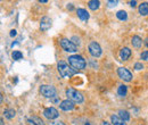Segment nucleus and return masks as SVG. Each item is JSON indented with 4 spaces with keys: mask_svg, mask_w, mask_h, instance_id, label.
I'll return each instance as SVG.
<instances>
[{
    "mask_svg": "<svg viewBox=\"0 0 148 125\" xmlns=\"http://www.w3.org/2000/svg\"><path fill=\"white\" fill-rule=\"evenodd\" d=\"M66 96H67V99L73 101V102H77V104H81L83 102V96L81 92L76 91L73 88H69L66 89Z\"/></svg>",
    "mask_w": 148,
    "mask_h": 125,
    "instance_id": "obj_3",
    "label": "nucleus"
},
{
    "mask_svg": "<svg viewBox=\"0 0 148 125\" xmlns=\"http://www.w3.org/2000/svg\"><path fill=\"white\" fill-rule=\"evenodd\" d=\"M59 107H60L62 110H64V111H70V110H72L74 108V102L71 101V100H69V99H66V100H63L60 102Z\"/></svg>",
    "mask_w": 148,
    "mask_h": 125,
    "instance_id": "obj_10",
    "label": "nucleus"
},
{
    "mask_svg": "<svg viewBox=\"0 0 148 125\" xmlns=\"http://www.w3.org/2000/svg\"><path fill=\"white\" fill-rule=\"evenodd\" d=\"M60 47L66 53H75L77 50V47L69 39H62L60 40Z\"/></svg>",
    "mask_w": 148,
    "mask_h": 125,
    "instance_id": "obj_5",
    "label": "nucleus"
},
{
    "mask_svg": "<svg viewBox=\"0 0 148 125\" xmlns=\"http://www.w3.org/2000/svg\"><path fill=\"white\" fill-rule=\"evenodd\" d=\"M100 125H113V124L108 123V122H106V121H104V122H101V123H100Z\"/></svg>",
    "mask_w": 148,
    "mask_h": 125,
    "instance_id": "obj_31",
    "label": "nucleus"
},
{
    "mask_svg": "<svg viewBox=\"0 0 148 125\" xmlns=\"http://www.w3.org/2000/svg\"><path fill=\"white\" fill-rule=\"evenodd\" d=\"M27 123H29V125H45L43 121H42L41 118L37 117V116L30 117V118L27 120Z\"/></svg>",
    "mask_w": 148,
    "mask_h": 125,
    "instance_id": "obj_15",
    "label": "nucleus"
},
{
    "mask_svg": "<svg viewBox=\"0 0 148 125\" xmlns=\"http://www.w3.org/2000/svg\"><path fill=\"white\" fill-rule=\"evenodd\" d=\"M119 117L122 120V121H129L130 120V114L127 111V110H119Z\"/></svg>",
    "mask_w": 148,
    "mask_h": 125,
    "instance_id": "obj_18",
    "label": "nucleus"
},
{
    "mask_svg": "<svg viewBox=\"0 0 148 125\" xmlns=\"http://www.w3.org/2000/svg\"><path fill=\"white\" fill-rule=\"evenodd\" d=\"M140 57H141V59H143V60H147L148 61V51H144V53H141Z\"/></svg>",
    "mask_w": 148,
    "mask_h": 125,
    "instance_id": "obj_26",
    "label": "nucleus"
},
{
    "mask_svg": "<svg viewBox=\"0 0 148 125\" xmlns=\"http://www.w3.org/2000/svg\"><path fill=\"white\" fill-rule=\"evenodd\" d=\"M88 49H89V53H90V55H91L92 57H96V58L100 57V56H101V54H103L101 47H100V46H99V43H97L96 41H91V42L89 43Z\"/></svg>",
    "mask_w": 148,
    "mask_h": 125,
    "instance_id": "obj_6",
    "label": "nucleus"
},
{
    "mask_svg": "<svg viewBox=\"0 0 148 125\" xmlns=\"http://www.w3.org/2000/svg\"><path fill=\"white\" fill-rule=\"evenodd\" d=\"M116 17L119 18L120 20H127L128 19V14L125 10H119L116 13Z\"/></svg>",
    "mask_w": 148,
    "mask_h": 125,
    "instance_id": "obj_21",
    "label": "nucleus"
},
{
    "mask_svg": "<svg viewBox=\"0 0 148 125\" xmlns=\"http://www.w3.org/2000/svg\"><path fill=\"white\" fill-rule=\"evenodd\" d=\"M39 2H42V3H46V2H47V0H40Z\"/></svg>",
    "mask_w": 148,
    "mask_h": 125,
    "instance_id": "obj_34",
    "label": "nucleus"
},
{
    "mask_svg": "<svg viewBox=\"0 0 148 125\" xmlns=\"http://www.w3.org/2000/svg\"><path fill=\"white\" fill-rule=\"evenodd\" d=\"M57 70L59 72V75H60L62 77H65V79H69V77L73 76L74 74L76 73L75 70L71 68V67H70L65 61H63V60L58 61V64H57Z\"/></svg>",
    "mask_w": 148,
    "mask_h": 125,
    "instance_id": "obj_1",
    "label": "nucleus"
},
{
    "mask_svg": "<svg viewBox=\"0 0 148 125\" xmlns=\"http://www.w3.org/2000/svg\"><path fill=\"white\" fill-rule=\"evenodd\" d=\"M145 46L148 48V38H146V40H145Z\"/></svg>",
    "mask_w": 148,
    "mask_h": 125,
    "instance_id": "obj_33",
    "label": "nucleus"
},
{
    "mask_svg": "<svg viewBox=\"0 0 148 125\" xmlns=\"http://www.w3.org/2000/svg\"><path fill=\"white\" fill-rule=\"evenodd\" d=\"M131 42H132V46H133L134 48H141V46H143V43H144L143 40H141V38L138 36H132Z\"/></svg>",
    "mask_w": 148,
    "mask_h": 125,
    "instance_id": "obj_13",
    "label": "nucleus"
},
{
    "mask_svg": "<svg viewBox=\"0 0 148 125\" xmlns=\"http://www.w3.org/2000/svg\"><path fill=\"white\" fill-rule=\"evenodd\" d=\"M127 92H128V88H127V85H120L119 87V89H117V94L120 96V97H125L127 96Z\"/></svg>",
    "mask_w": 148,
    "mask_h": 125,
    "instance_id": "obj_20",
    "label": "nucleus"
},
{
    "mask_svg": "<svg viewBox=\"0 0 148 125\" xmlns=\"http://www.w3.org/2000/svg\"><path fill=\"white\" fill-rule=\"evenodd\" d=\"M76 14H77V17L80 18L81 20H83V22L89 19V13L86 9H83V8H79L76 10Z\"/></svg>",
    "mask_w": 148,
    "mask_h": 125,
    "instance_id": "obj_11",
    "label": "nucleus"
},
{
    "mask_svg": "<svg viewBox=\"0 0 148 125\" xmlns=\"http://www.w3.org/2000/svg\"><path fill=\"white\" fill-rule=\"evenodd\" d=\"M88 6H89V8H90L91 10H96V9L99 8L100 2H99L98 0H90V1L88 2Z\"/></svg>",
    "mask_w": 148,
    "mask_h": 125,
    "instance_id": "obj_19",
    "label": "nucleus"
},
{
    "mask_svg": "<svg viewBox=\"0 0 148 125\" xmlns=\"http://www.w3.org/2000/svg\"><path fill=\"white\" fill-rule=\"evenodd\" d=\"M111 121L113 125H127L124 123V121H122L117 115H112L111 116Z\"/></svg>",
    "mask_w": 148,
    "mask_h": 125,
    "instance_id": "obj_17",
    "label": "nucleus"
},
{
    "mask_svg": "<svg viewBox=\"0 0 148 125\" xmlns=\"http://www.w3.org/2000/svg\"><path fill=\"white\" fill-rule=\"evenodd\" d=\"M107 3H108V6H110V7H115V6L119 3V1H117V0H115V1L111 0V1H107Z\"/></svg>",
    "mask_w": 148,
    "mask_h": 125,
    "instance_id": "obj_27",
    "label": "nucleus"
},
{
    "mask_svg": "<svg viewBox=\"0 0 148 125\" xmlns=\"http://www.w3.org/2000/svg\"><path fill=\"white\" fill-rule=\"evenodd\" d=\"M130 6L131 7H136L137 6V1H134V0L133 1H130Z\"/></svg>",
    "mask_w": 148,
    "mask_h": 125,
    "instance_id": "obj_29",
    "label": "nucleus"
},
{
    "mask_svg": "<svg viewBox=\"0 0 148 125\" xmlns=\"http://www.w3.org/2000/svg\"><path fill=\"white\" fill-rule=\"evenodd\" d=\"M0 125H3V120H2V118L0 120Z\"/></svg>",
    "mask_w": 148,
    "mask_h": 125,
    "instance_id": "obj_35",
    "label": "nucleus"
},
{
    "mask_svg": "<svg viewBox=\"0 0 148 125\" xmlns=\"http://www.w3.org/2000/svg\"><path fill=\"white\" fill-rule=\"evenodd\" d=\"M117 74H119V76H120V79H122L123 81H125V82H130V81H132V73L129 71V70H127V68H124V67H120L119 70H117Z\"/></svg>",
    "mask_w": 148,
    "mask_h": 125,
    "instance_id": "obj_7",
    "label": "nucleus"
},
{
    "mask_svg": "<svg viewBox=\"0 0 148 125\" xmlns=\"http://www.w3.org/2000/svg\"><path fill=\"white\" fill-rule=\"evenodd\" d=\"M40 92L46 98H54L57 94V91L53 85H47V84H43L40 87Z\"/></svg>",
    "mask_w": 148,
    "mask_h": 125,
    "instance_id": "obj_4",
    "label": "nucleus"
},
{
    "mask_svg": "<svg viewBox=\"0 0 148 125\" xmlns=\"http://www.w3.org/2000/svg\"><path fill=\"white\" fill-rule=\"evenodd\" d=\"M3 115H5V117H6V118L12 120V118H14V117H15V115H16V110H15V109H13V108H7V109H5V110H3Z\"/></svg>",
    "mask_w": 148,
    "mask_h": 125,
    "instance_id": "obj_14",
    "label": "nucleus"
},
{
    "mask_svg": "<svg viewBox=\"0 0 148 125\" xmlns=\"http://www.w3.org/2000/svg\"><path fill=\"white\" fill-rule=\"evenodd\" d=\"M143 68H144V65H143L141 63H136V64H134V70L140 71V70H143Z\"/></svg>",
    "mask_w": 148,
    "mask_h": 125,
    "instance_id": "obj_25",
    "label": "nucleus"
},
{
    "mask_svg": "<svg viewBox=\"0 0 148 125\" xmlns=\"http://www.w3.org/2000/svg\"><path fill=\"white\" fill-rule=\"evenodd\" d=\"M130 56H131V50H130L129 48L124 47V48H122L120 50V58L122 60H128L130 58Z\"/></svg>",
    "mask_w": 148,
    "mask_h": 125,
    "instance_id": "obj_12",
    "label": "nucleus"
},
{
    "mask_svg": "<svg viewBox=\"0 0 148 125\" xmlns=\"http://www.w3.org/2000/svg\"><path fill=\"white\" fill-rule=\"evenodd\" d=\"M50 26H51V19L50 18L47 17V16L41 18V20H40V29H41V31H48L50 29Z\"/></svg>",
    "mask_w": 148,
    "mask_h": 125,
    "instance_id": "obj_9",
    "label": "nucleus"
},
{
    "mask_svg": "<svg viewBox=\"0 0 148 125\" xmlns=\"http://www.w3.org/2000/svg\"><path fill=\"white\" fill-rule=\"evenodd\" d=\"M16 34H17L16 33V30H12L10 31V36H16Z\"/></svg>",
    "mask_w": 148,
    "mask_h": 125,
    "instance_id": "obj_30",
    "label": "nucleus"
},
{
    "mask_svg": "<svg viewBox=\"0 0 148 125\" xmlns=\"http://www.w3.org/2000/svg\"><path fill=\"white\" fill-rule=\"evenodd\" d=\"M71 41H72V42H73L74 44H75V46H76V47H77V46H80V44H81V41H80V38H77V36H74L73 38H72V39H71Z\"/></svg>",
    "mask_w": 148,
    "mask_h": 125,
    "instance_id": "obj_24",
    "label": "nucleus"
},
{
    "mask_svg": "<svg viewBox=\"0 0 148 125\" xmlns=\"http://www.w3.org/2000/svg\"><path fill=\"white\" fill-rule=\"evenodd\" d=\"M69 63L75 70H83V68H86V65H87L84 58L82 56H80V55L70 56L69 57Z\"/></svg>",
    "mask_w": 148,
    "mask_h": 125,
    "instance_id": "obj_2",
    "label": "nucleus"
},
{
    "mask_svg": "<svg viewBox=\"0 0 148 125\" xmlns=\"http://www.w3.org/2000/svg\"><path fill=\"white\" fill-rule=\"evenodd\" d=\"M43 116L46 118H48L49 121H53V120H55V118H57L59 116V114H58V110L56 108L48 107L43 110Z\"/></svg>",
    "mask_w": 148,
    "mask_h": 125,
    "instance_id": "obj_8",
    "label": "nucleus"
},
{
    "mask_svg": "<svg viewBox=\"0 0 148 125\" xmlns=\"http://www.w3.org/2000/svg\"><path fill=\"white\" fill-rule=\"evenodd\" d=\"M49 125H65L63 122H60V121H56V122H51Z\"/></svg>",
    "mask_w": 148,
    "mask_h": 125,
    "instance_id": "obj_28",
    "label": "nucleus"
},
{
    "mask_svg": "<svg viewBox=\"0 0 148 125\" xmlns=\"http://www.w3.org/2000/svg\"><path fill=\"white\" fill-rule=\"evenodd\" d=\"M67 9H70V10H72V9H73V6H72V5L70 3V5L67 6Z\"/></svg>",
    "mask_w": 148,
    "mask_h": 125,
    "instance_id": "obj_32",
    "label": "nucleus"
},
{
    "mask_svg": "<svg viewBox=\"0 0 148 125\" xmlns=\"http://www.w3.org/2000/svg\"><path fill=\"white\" fill-rule=\"evenodd\" d=\"M139 13L143 16L148 15V2H141V5H139Z\"/></svg>",
    "mask_w": 148,
    "mask_h": 125,
    "instance_id": "obj_16",
    "label": "nucleus"
},
{
    "mask_svg": "<svg viewBox=\"0 0 148 125\" xmlns=\"http://www.w3.org/2000/svg\"><path fill=\"white\" fill-rule=\"evenodd\" d=\"M12 57H13V59H14V60H19V59H22V58H23V54H22L21 51H18V50H15V51H13Z\"/></svg>",
    "mask_w": 148,
    "mask_h": 125,
    "instance_id": "obj_23",
    "label": "nucleus"
},
{
    "mask_svg": "<svg viewBox=\"0 0 148 125\" xmlns=\"http://www.w3.org/2000/svg\"><path fill=\"white\" fill-rule=\"evenodd\" d=\"M74 125H91V123L86 118H77L74 121Z\"/></svg>",
    "mask_w": 148,
    "mask_h": 125,
    "instance_id": "obj_22",
    "label": "nucleus"
}]
</instances>
